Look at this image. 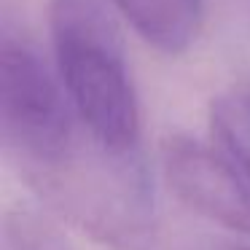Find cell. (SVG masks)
Segmentation results:
<instances>
[{
    "label": "cell",
    "instance_id": "1",
    "mask_svg": "<svg viewBox=\"0 0 250 250\" xmlns=\"http://www.w3.org/2000/svg\"><path fill=\"white\" fill-rule=\"evenodd\" d=\"M11 164L54 215L100 245L153 248L156 196L140 146H110L78 116L54 146Z\"/></svg>",
    "mask_w": 250,
    "mask_h": 250
},
{
    "label": "cell",
    "instance_id": "2",
    "mask_svg": "<svg viewBox=\"0 0 250 250\" xmlns=\"http://www.w3.org/2000/svg\"><path fill=\"white\" fill-rule=\"evenodd\" d=\"M49 24L60 81L81 121L110 146H140V105L105 3L51 0Z\"/></svg>",
    "mask_w": 250,
    "mask_h": 250
},
{
    "label": "cell",
    "instance_id": "3",
    "mask_svg": "<svg viewBox=\"0 0 250 250\" xmlns=\"http://www.w3.org/2000/svg\"><path fill=\"white\" fill-rule=\"evenodd\" d=\"M0 121L11 162L46 151L78 121L65 86L38 51L11 30L0 43Z\"/></svg>",
    "mask_w": 250,
    "mask_h": 250
},
{
    "label": "cell",
    "instance_id": "4",
    "mask_svg": "<svg viewBox=\"0 0 250 250\" xmlns=\"http://www.w3.org/2000/svg\"><path fill=\"white\" fill-rule=\"evenodd\" d=\"M162 172L172 194L196 215L231 234L250 237V186L231 156L188 135H167Z\"/></svg>",
    "mask_w": 250,
    "mask_h": 250
},
{
    "label": "cell",
    "instance_id": "5",
    "mask_svg": "<svg viewBox=\"0 0 250 250\" xmlns=\"http://www.w3.org/2000/svg\"><path fill=\"white\" fill-rule=\"evenodd\" d=\"M129 27L162 54H183L196 41L205 0H113Z\"/></svg>",
    "mask_w": 250,
    "mask_h": 250
},
{
    "label": "cell",
    "instance_id": "6",
    "mask_svg": "<svg viewBox=\"0 0 250 250\" xmlns=\"http://www.w3.org/2000/svg\"><path fill=\"white\" fill-rule=\"evenodd\" d=\"M210 124L250 186V81H239L212 100Z\"/></svg>",
    "mask_w": 250,
    "mask_h": 250
},
{
    "label": "cell",
    "instance_id": "7",
    "mask_svg": "<svg viewBox=\"0 0 250 250\" xmlns=\"http://www.w3.org/2000/svg\"><path fill=\"white\" fill-rule=\"evenodd\" d=\"M8 237L14 250H73L54 223L30 210H19L8 218Z\"/></svg>",
    "mask_w": 250,
    "mask_h": 250
},
{
    "label": "cell",
    "instance_id": "8",
    "mask_svg": "<svg viewBox=\"0 0 250 250\" xmlns=\"http://www.w3.org/2000/svg\"><path fill=\"white\" fill-rule=\"evenodd\" d=\"M226 250H250L248 245H231V248H226Z\"/></svg>",
    "mask_w": 250,
    "mask_h": 250
}]
</instances>
